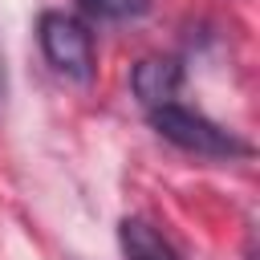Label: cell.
<instances>
[{
	"mask_svg": "<svg viewBox=\"0 0 260 260\" xmlns=\"http://www.w3.org/2000/svg\"><path fill=\"white\" fill-rule=\"evenodd\" d=\"M77 8L93 20H134L150 12V0H77Z\"/></svg>",
	"mask_w": 260,
	"mask_h": 260,
	"instance_id": "obj_5",
	"label": "cell"
},
{
	"mask_svg": "<svg viewBox=\"0 0 260 260\" xmlns=\"http://www.w3.org/2000/svg\"><path fill=\"white\" fill-rule=\"evenodd\" d=\"M154 134H162L167 142H175L179 150H191V154H207V158H236V154H248V142L236 138L232 130H223L219 122L203 118L199 110L191 106H179V102H167V106H154L146 110Z\"/></svg>",
	"mask_w": 260,
	"mask_h": 260,
	"instance_id": "obj_1",
	"label": "cell"
},
{
	"mask_svg": "<svg viewBox=\"0 0 260 260\" xmlns=\"http://www.w3.org/2000/svg\"><path fill=\"white\" fill-rule=\"evenodd\" d=\"M37 37H41V53L45 61L77 81V85H89L93 81V69H98V57H93V32L77 20V16H65V12H41L37 20Z\"/></svg>",
	"mask_w": 260,
	"mask_h": 260,
	"instance_id": "obj_2",
	"label": "cell"
},
{
	"mask_svg": "<svg viewBox=\"0 0 260 260\" xmlns=\"http://www.w3.org/2000/svg\"><path fill=\"white\" fill-rule=\"evenodd\" d=\"M118 244H122L126 260H179V252L167 244V236H158V228H150L146 219H122Z\"/></svg>",
	"mask_w": 260,
	"mask_h": 260,
	"instance_id": "obj_4",
	"label": "cell"
},
{
	"mask_svg": "<svg viewBox=\"0 0 260 260\" xmlns=\"http://www.w3.org/2000/svg\"><path fill=\"white\" fill-rule=\"evenodd\" d=\"M130 89L146 110L175 102V93L183 89V61L179 57H142L130 69Z\"/></svg>",
	"mask_w": 260,
	"mask_h": 260,
	"instance_id": "obj_3",
	"label": "cell"
},
{
	"mask_svg": "<svg viewBox=\"0 0 260 260\" xmlns=\"http://www.w3.org/2000/svg\"><path fill=\"white\" fill-rule=\"evenodd\" d=\"M0 98H4V61H0Z\"/></svg>",
	"mask_w": 260,
	"mask_h": 260,
	"instance_id": "obj_6",
	"label": "cell"
}]
</instances>
